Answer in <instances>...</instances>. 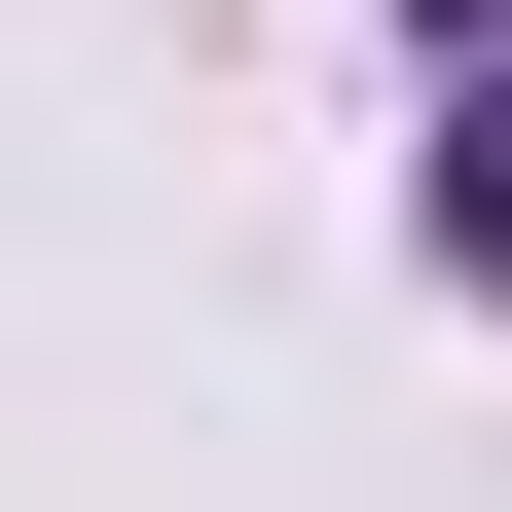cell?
<instances>
[{
	"label": "cell",
	"instance_id": "1",
	"mask_svg": "<svg viewBox=\"0 0 512 512\" xmlns=\"http://www.w3.org/2000/svg\"><path fill=\"white\" fill-rule=\"evenodd\" d=\"M439 293H512V37L439 74Z\"/></svg>",
	"mask_w": 512,
	"mask_h": 512
},
{
	"label": "cell",
	"instance_id": "2",
	"mask_svg": "<svg viewBox=\"0 0 512 512\" xmlns=\"http://www.w3.org/2000/svg\"><path fill=\"white\" fill-rule=\"evenodd\" d=\"M403 37H439V74H476V37H512V0H403Z\"/></svg>",
	"mask_w": 512,
	"mask_h": 512
}]
</instances>
